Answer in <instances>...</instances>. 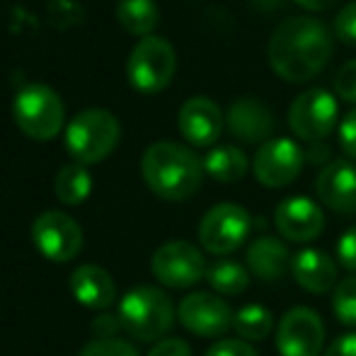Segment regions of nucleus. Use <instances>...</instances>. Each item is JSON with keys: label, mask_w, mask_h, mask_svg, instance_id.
I'll use <instances>...</instances> for the list:
<instances>
[{"label": "nucleus", "mask_w": 356, "mask_h": 356, "mask_svg": "<svg viewBox=\"0 0 356 356\" xmlns=\"http://www.w3.org/2000/svg\"><path fill=\"white\" fill-rule=\"evenodd\" d=\"M122 127L109 109L90 107L78 112L66 127V150L80 165L104 160L119 143Z\"/></svg>", "instance_id": "4"}, {"label": "nucleus", "mask_w": 356, "mask_h": 356, "mask_svg": "<svg viewBox=\"0 0 356 356\" xmlns=\"http://www.w3.org/2000/svg\"><path fill=\"white\" fill-rule=\"evenodd\" d=\"M252 230V216L238 204H216L199 223V243L211 254H230L248 240Z\"/></svg>", "instance_id": "8"}, {"label": "nucleus", "mask_w": 356, "mask_h": 356, "mask_svg": "<svg viewBox=\"0 0 356 356\" xmlns=\"http://www.w3.org/2000/svg\"><path fill=\"white\" fill-rule=\"evenodd\" d=\"M334 92L347 102H356V58L344 63L334 75Z\"/></svg>", "instance_id": "29"}, {"label": "nucleus", "mask_w": 356, "mask_h": 356, "mask_svg": "<svg viewBox=\"0 0 356 356\" xmlns=\"http://www.w3.org/2000/svg\"><path fill=\"white\" fill-rule=\"evenodd\" d=\"M293 3L305 10H327V8H332V5H337L339 0H293Z\"/></svg>", "instance_id": "37"}, {"label": "nucleus", "mask_w": 356, "mask_h": 356, "mask_svg": "<svg viewBox=\"0 0 356 356\" xmlns=\"http://www.w3.org/2000/svg\"><path fill=\"white\" fill-rule=\"evenodd\" d=\"M228 131L243 143H267L274 134L272 109L257 97H238L228 109Z\"/></svg>", "instance_id": "17"}, {"label": "nucleus", "mask_w": 356, "mask_h": 356, "mask_svg": "<svg viewBox=\"0 0 356 356\" xmlns=\"http://www.w3.org/2000/svg\"><path fill=\"white\" fill-rule=\"evenodd\" d=\"M327 158H330V148L323 141L313 143L308 153H305V160H308V163H323V160H327Z\"/></svg>", "instance_id": "36"}, {"label": "nucleus", "mask_w": 356, "mask_h": 356, "mask_svg": "<svg viewBox=\"0 0 356 356\" xmlns=\"http://www.w3.org/2000/svg\"><path fill=\"white\" fill-rule=\"evenodd\" d=\"M204 172L218 182H238L248 172V158L235 145H216L204 158Z\"/></svg>", "instance_id": "21"}, {"label": "nucleus", "mask_w": 356, "mask_h": 356, "mask_svg": "<svg viewBox=\"0 0 356 356\" xmlns=\"http://www.w3.org/2000/svg\"><path fill=\"white\" fill-rule=\"evenodd\" d=\"M80 356H138L136 349L131 347L129 342L117 337L109 339H92L83 347Z\"/></svg>", "instance_id": "27"}, {"label": "nucleus", "mask_w": 356, "mask_h": 356, "mask_svg": "<svg viewBox=\"0 0 356 356\" xmlns=\"http://www.w3.org/2000/svg\"><path fill=\"white\" fill-rule=\"evenodd\" d=\"M71 291L78 303L95 310L109 308L114 303V296H117L109 272L97 264H80L71 274Z\"/></svg>", "instance_id": "20"}, {"label": "nucleus", "mask_w": 356, "mask_h": 356, "mask_svg": "<svg viewBox=\"0 0 356 356\" xmlns=\"http://www.w3.org/2000/svg\"><path fill=\"white\" fill-rule=\"evenodd\" d=\"M207 356H257V352L243 339H218Z\"/></svg>", "instance_id": "31"}, {"label": "nucleus", "mask_w": 356, "mask_h": 356, "mask_svg": "<svg viewBox=\"0 0 356 356\" xmlns=\"http://www.w3.org/2000/svg\"><path fill=\"white\" fill-rule=\"evenodd\" d=\"M332 310L342 325H356V277H347L337 284L332 296Z\"/></svg>", "instance_id": "26"}, {"label": "nucleus", "mask_w": 356, "mask_h": 356, "mask_svg": "<svg viewBox=\"0 0 356 356\" xmlns=\"http://www.w3.org/2000/svg\"><path fill=\"white\" fill-rule=\"evenodd\" d=\"M209 286L220 296H238L250 286V272L238 262L230 259H218L207 269Z\"/></svg>", "instance_id": "24"}, {"label": "nucleus", "mask_w": 356, "mask_h": 356, "mask_svg": "<svg viewBox=\"0 0 356 356\" xmlns=\"http://www.w3.org/2000/svg\"><path fill=\"white\" fill-rule=\"evenodd\" d=\"M148 356H192V349L184 339L177 337H165L150 349Z\"/></svg>", "instance_id": "33"}, {"label": "nucleus", "mask_w": 356, "mask_h": 356, "mask_svg": "<svg viewBox=\"0 0 356 356\" xmlns=\"http://www.w3.org/2000/svg\"><path fill=\"white\" fill-rule=\"evenodd\" d=\"M318 199L339 213H356V163L332 160L320 170L315 179Z\"/></svg>", "instance_id": "16"}, {"label": "nucleus", "mask_w": 356, "mask_h": 356, "mask_svg": "<svg viewBox=\"0 0 356 356\" xmlns=\"http://www.w3.org/2000/svg\"><path fill=\"white\" fill-rule=\"evenodd\" d=\"M339 107L332 92L325 88H310L300 92L289 107V127L298 138L318 143L337 127Z\"/></svg>", "instance_id": "7"}, {"label": "nucleus", "mask_w": 356, "mask_h": 356, "mask_svg": "<svg viewBox=\"0 0 356 356\" xmlns=\"http://www.w3.org/2000/svg\"><path fill=\"white\" fill-rule=\"evenodd\" d=\"M13 117L19 131L34 141H49L63 127L66 109L58 92L49 85L32 83L24 85L13 102Z\"/></svg>", "instance_id": "5"}, {"label": "nucleus", "mask_w": 356, "mask_h": 356, "mask_svg": "<svg viewBox=\"0 0 356 356\" xmlns=\"http://www.w3.org/2000/svg\"><path fill=\"white\" fill-rule=\"evenodd\" d=\"M334 34L349 47H356V0L347 3L334 17Z\"/></svg>", "instance_id": "28"}, {"label": "nucleus", "mask_w": 356, "mask_h": 356, "mask_svg": "<svg viewBox=\"0 0 356 356\" xmlns=\"http://www.w3.org/2000/svg\"><path fill=\"white\" fill-rule=\"evenodd\" d=\"M274 327V318L264 305H245L235 313L233 330L243 342H262Z\"/></svg>", "instance_id": "25"}, {"label": "nucleus", "mask_w": 356, "mask_h": 356, "mask_svg": "<svg viewBox=\"0 0 356 356\" xmlns=\"http://www.w3.org/2000/svg\"><path fill=\"white\" fill-rule=\"evenodd\" d=\"M177 124L189 143L199 145V148H209L218 141L220 131H223V112L213 99L197 95L179 107Z\"/></svg>", "instance_id": "15"}, {"label": "nucleus", "mask_w": 356, "mask_h": 356, "mask_svg": "<svg viewBox=\"0 0 356 356\" xmlns=\"http://www.w3.org/2000/svg\"><path fill=\"white\" fill-rule=\"evenodd\" d=\"M119 327H122V320H119V315H117V318H109V315H99V318L92 323V330H95V334H97V339L114 337V332H117Z\"/></svg>", "instance_id": "35"}, {"label": "nucleus", "mask_w": 356, "mask_h": 356, "mask_svg": "<svg viewBox=\"0 0 356 356\" xmlns=\"http://www.w3.org/2000/svg\"><path fill=\"white\" fill-rule=\"evenodd\" d=\"M291 272L298 286L310 293H330L337 289V264L327 252L315 248H305L291 262Z\"/></svg>", "instance_id": "18"}, {"label": "nucleus", "mask_w": 356, "mask_h": 356, "mask_svg": "<svg viewBox=\"0 0 356 356\" xmlns=\"http://www.w3.org/2000/svg\"><path fill=\"white\" fill-rule=\"evenodd\" d=\"M153 277L170 289H189L207 279V259L197 245L187 240H172L160 245L150 259Z\"/></svg>", "instance_id": "9"}, {"label": "nucleus", "mask_w": 356, "mask_h": 356, "mask_svg": "<svg viewBox=\"0 0 356 356\" xmlns=\"http://www.w3.org/2000/svg\"><path fill=\"white\" fill-rule=\"evenodd\" d=\"M177 68V56L168 39L163 37H143L131 49L127 61L129 83L143 95H155L170 85Z\"/></svg>", "instance_id": "6"}, {"label": "nucleus", "mask_w": 356, "mask_h": 356, "mask_svg": "<svg viewBox=\"0 0 356 356\" xmlns=\"http://www.w3.org/2000/svg\"><path fill=\"white\" fill-rule=\"evenodd\" d=\"M117 17L122 22V27L131 34H141L150 37V32L158 24V5L155 0H119L117 5Z\"/></svg>", "instance_id": "23"}, {"label": "nucleus", "mask_w": 356, "mask_h": 356, "mask_svg": "<svg viewBox=\"0 0 356 356\" xmlns=\"http://www.w3.org/2000/svg\"><path fill=\"white\" fill-rule=\"evenodd\" d=\"M32 240L51 262H71L83 250V230L63 211H44L32 223Z\"/></svg>", "instance_id": "11"}, {"label": "nucleus", "mask_w": 356, "mask_h": 356, "mask_svg": "<svg viewBox=\"0 0 356 356\" xmlns=\"http://www.w3.org/2000/svg\"><path fill=\"white\" fill-rule=\"evenodd\" d=\"M305 165V150L291 138H269L259 145L252 160V172L264 187H286L300 175Z\"/></svg>", "instance_id": "10"}, {"label": "nucleus", "mask_w": 356, "mask_h": 356, "mask_svg": "<svg viewBox=\"0 0 356 356\" xmlns=\"http://www.w3.org/2000/svg\"><path fill=\"white\" fill-rule=\"evenodd\" d=\"M177 318L197 337H220L233 327L235 313L220 296L194 291L182 298Z\"/></svg>", "instance_id": "13"}, {"label": "nucleus", "mask_w": 356, "mask_h": 356, "mask_svg": "<svg viewBox=\"0 0 356 356\" xmlns=\"http://www.w3.org/2000/svg\"><path fill=\"white\" fill-rule=\"evenodd\" d=\"M141 172L155 197L165 202H184L202 187L204 160L182 143L158 141L145 148Z\"/></svg>", "instance_id": "2"}, {"label": "nucleus", "mask_w": 356, "mask_h": 356, "mask_svg": "<svg viewBox=\"0 0 356 356\" xmlns=\"http://www.w3.org/2000/svg\"><path fill=\"white\" fill-rule=\"evenodd\" d=\"M122 330L138 342H160L172 330L175 305L165 291L155 286L131 289L119 303Z\"/></svg>", "instance_id": "3"}, {"label": "nucleus", "mask_w": 356, "mask_h": 356, "mask_svg": "<svg viewBox=\"0 0 356 356\" xmlns=\"http://www.w3.org/2000/svg\"><path fill=\"white\" fill-rule=\"evenodd\" d=\"M339 145L349 158L356 160V109H352L339 124Z\"/></svg>", "instance_id": "32"}, {"label": "nucleus", "mask_w": 356, "mask_h": 356, "mask_svg": "<svg viewBox=\"0 0 356 356\" xmlns=\"http://www.w3.org/2000/svg\"><path fill=\"white\" fill-rule=\"evenodd\" d=\"M54 192H56L58 202L68 204V207L83 204L92 192V177H90L88 168L80 163L63 165L54 179Z\"/></svg>", "instance_id": "22"}, {"label": "nucleus", "mask_w": 356, "mask_h": 356, "mask_svg": "<svg viewBox=\"0 0 356 356\" xmlns=\"http://www.w3.org/2000/svg\"><path fill=\"white\" fill-rule=\"evenodd\" d=\"M337 259L344 269L356 272V225L344 230L342 238L337 240Z\"/></svg>", "instance_id": "30"}, {"label": "nucleus", "mask_w": 356, "mask_h": 356, "mask_svg": "<svg viewBox=\"0 0 356 356\" xmlns=\"http://www.w3.org/2000/svg\"><path fill=\"white\" fill-rule=\"evenodd\" d=\"M323 356H356V332H347L337 337Z\"/></svg>", "instance_id": "34"}, {"label": "nucleus", "mask_w": 356, "mask_h": 356, "mask_svg": "<svg viewBox=\"0 0 356 356\" xmlns=\"http://www.w3.org/2000/svg\"><path fill=\"white\" fill-rule=\"evenodd\" d=\"M325 344V325L310 308H291L279 320L277 349L282 356H320Z\"/></svg>", "instance_id": "12"}, {"label": "nucleus", "mask_w": 356, "mask_h": 356, "mask_svg": "<svg viewBox=\"0 0 356 356\" xmlns=\"http://www.w3.org/2000/svg\"><path fill=\"white\" fill-rule=\"evenodd\" d=\"M248 269L262 282H279L291 269V252L279 238L262 235L248 248Z\"/></svg>", "instance_id": "19"}, {"label": "nucleus", "mask_w": 356, "mask_h": 356, "mask_svg": "<svg viewBox=\"0 0 356 356\" xmlns=\"http://www.w3.org/2000/svg\"><path fill=\"white\" fill-rule=\"evenodd\" d=\"M332 56V34L318 17H289L272 32L269 63L279 78L305 83L315 78Z\"/></svg>", "instance_id": "1"}, {"label": "nucleus", "mask_w": 356, "mask_h": 356, "mask_svg": "<svg viewBox=\"0 0 356 356\" xmlns=\"http://www.w3.org/2000/svg\"><path fill=\"white\" fill-rule=\"evenodd\" d=\"M274 225L291 243H310L325 228V213L308 197H286L274 209Z\"/></svg>", "instance_id": "14"}]
</instances>
